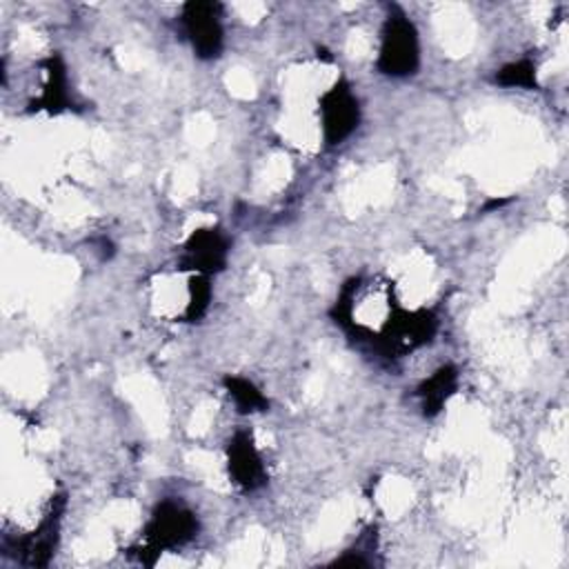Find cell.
<instances>
[{
  "mask_svg": "<svg viewBox=\"0 0 569 569\" xmlns=\"http://www.w3.org/2000/svg\"><path fill=\"white\" fill-rule=\"evenodd\" d=\"M196 531L198 518L191 509L182 507L176 500L158 502L144 527V542L136 549L140 562L153 565L162 551L189 542L196 536Z\"/></svg>",
  "mask_w": 569,
  "mask_h": 569,
  "instance_id": "1",
  "label": "cell"
},
{
  "mask_svg": "<svg viewBox=\"0 0 569 569\" xmlns=\"http://www.w3.org/2000/svg\"><path fill=\"white\" fill-rule=\"evenodd\" d=\"M376 64L380 73L391 78L413 76L420 67V42H418L416 24L398 7H391L382 24L380 51H378Z\"/></svg>",
  "mask_w": 569,
  "mask_h": 569,
  "instance_id": "2",
  "label": "cell"
},
{
  "mask_svg": "<svg viewBox=\"0 0 569 569\" xmlns=\"http://www.w3.org/2000/svg\"><path fill=\"white\" fill-rule=\"evenodd\" d=\"M222 4L211 0H191L182 7L180 22L184 27V33L202 60H213L220 56L224 44V31L220 22Z\"/></svg>",
  "mask_w": 569,
  "mask_h": 569,
  "instance_id": "3",
  "label": "cell"
},
{
  "mask_svg": "<svg viewBox=\"0 0 569 569\" xmlns=\"http://www.w3.org/2000/svg\"><path fill=\"white\" fill-rule=\"evenodd\" d=\"M320 120L322 136L329 147L340 144L356 131L360 122V104L345 80H338L320 96Z\"/></svg>",
  "mask_w": 569,
  "mask_h": 569,
  "instance_id": "4",
  "label": "cell"
},
{
  "mask_svg": "<svg viewBox=\"0 0 569 569\" xmlns=\"http://www.w3.org/2000/svg\"><path fill=\"white\" fill-rule=\"evenodd\" d=\"M227 253H229V240L220 229H213V227L198 229L187 238L182 247L180 269L211 276L224 269Z\"/></svg>",
  "mask_w": 569,
  "mask_h": 569,
  "instance_id": "5",
  "label": "cell"
},
{
  "mask_svg": "<svg viewBox=\"0 0 569 569\" xmlns=\"http://www.w3.org/2000/svg\"><path fill=\"white\" fill-rule=\"evenodd\" d=\"M227 467L231 480L242 491H256L267 482L262 458L253 445L251 433L244 429L236 431L227 445Z\"/></svg>",
  "mask_w": 569,
  "mask_h": 569,
  "instance_id": "6",
  "label": "cell"
},
{
  "mask_svg": "<svg viewBox=\"0 0 569 569\" xmlns=\"http://www.w3.org/2000/svg\"><path fill=\"white\" fill-rule=\"evenodd\" d=\"M456 387H458V369L453 365H442L429 378H425L416 387L422 416L427 418L438 416L447 405V400L456 393Z\"/></svg>",
  "mask_w": 569,
  "mask_h": 569,
  "instance_id": "7",
  "label": "cell"
},
{
  "mask_svg": "<svg viewBox=\"0 0 569 569\" xmlns=\"http://www.w3.org/2000/svg\"><path fill=\"white\" fill-rule=\"evenodd\" d=\"M42 67L47 71V82L40 98L31 102V109H47L49 113H60L71 104L64 62L58 53H53L42 62Z\"/></svg>",
  "mask_w": 569,
  "mask_h": 569,
  "instance_id": "8",
  "label": "cell"
},
{
  "mask_svg": "<svg viewBox=\"0 0 569 569\" xmlns=\"http://www.w3.org/2000/svg\"><path fill=\"white\" fill-rule=\"evenodd\" d=\"M224 387L229 396L233 398L236 407L240 413H251V411H267L269 400L262 396V391L247 378L242 376H227Z\"/></svg>",
  "mask_w": 569,
  "mask_h": 569,
  "instance_id": "9",
  "label": "cell"
},
{
  "mask_svg": "<svg viewBox=\"0 0 569 569\" xmlns=\"http://www.w3.org/2000/svg\"><path fill=\"white\" fill-rule=\"evenodd\" d=\"M496 82L500 87H518V89H538L536 78V62L531 58H520L513 62H507L496 73Z\"/></svg>",
  "mask_w": 569,
  "mask_h": 569,
  "instance_id": "10",
  "label": "cell"
},
{
  "mask_svg": "<svg viewBox=\"0 0 569 569\" xmlns=\"http://www.w3.org/2000/svg\"><path fill=\"white\" fill-rule=\"evenodd\" d=\"M211 300V284H209V276L202 273H193L189 280V291H187V307L182 313L184 322H196L204 316L207 307Z\"/></svg>",
  "mask_w": 569,
  "mask_h": 569,
  "instance_id": "11",
  "label": "cell"
}]
</instances>
